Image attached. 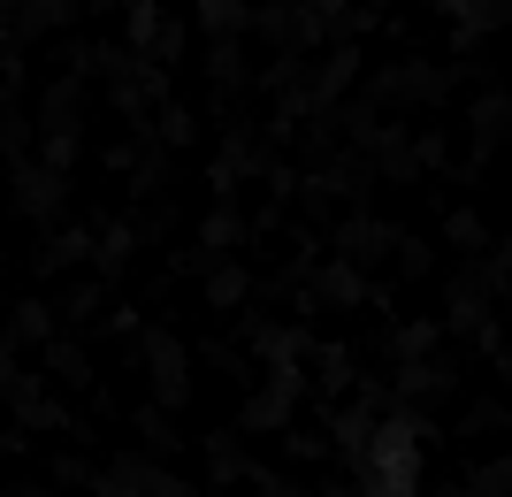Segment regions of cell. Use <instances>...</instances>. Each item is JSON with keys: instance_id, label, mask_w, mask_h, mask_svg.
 <instances>
[{"instance_id": "cell-1", "label": "cell", "mask_w": 512, "mask_h": 497, "mask_svg": "<svg viewBox=\"0 0 512 497\" xmlns=\"http://www.w3.org/2000/svg\"><path fill=\"white\" fill-rule=\"evenodd\" d=\"M0 497H512V153L291 0H0Z\"/></svg>"}]
</instances>
